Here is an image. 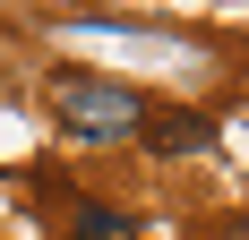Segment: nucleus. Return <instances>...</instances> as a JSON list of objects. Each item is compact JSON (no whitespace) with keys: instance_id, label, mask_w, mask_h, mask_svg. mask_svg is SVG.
Returning a JSON list of instances; mask_svg holds the SVG:
<instances>
[{"instance_id":"obj_1","label":"nucleus","mask_w":249,"mask_h":240,"mask_svg":"<svg viewBox=\"0 0 249 240\" xmlns=\"http://www.w3.org/2000/svg\"><path fill=\"white\" fill-rule=\"evenodd\" d=\"M52 103H60V137H77V146H121L146 129V95L112 86V77H60Z\"/></svg>"},{"instance_id":"obj_2","label":"nucleus","mask_w":249,"mask_h":240,"mask_svg":"<svg viewBox=\"0 0 249 240\" xmlns=\"http://www.w3.org/2000/svg\"><path fill=\"white\" fill-rule=\"evenodd\" d=\"M138 137H146V154H215V120L206 112H146V129H138Z\"/></svg>"},{"instance_id":"obj_3","label":"nucleus","mask_w":249,"mask_h":240,"mask_svg":"<svg viewBox=\"0 0 249 240\" xmlns=\"http://www.w3.org/2000/svg\"><path fill=\"white\" fill-rule=\"evenodd\" d=\"M138 232V215H121V206H77V240H129Z\"/></svg>"},{"instance_id":"obj_4","label":"nucleus","mask_w":249,"mask_h":240,"mask_svg":"<svg viewBox=\"0 0 249 240\" xmlns=\"http://www.w3.org/2000/svg\"><path fill=\"white\" fill-rule=\"evenodd\" d=\"M224 240H249V215H232V223H224Z\"/></svg>"}]
</instances>
